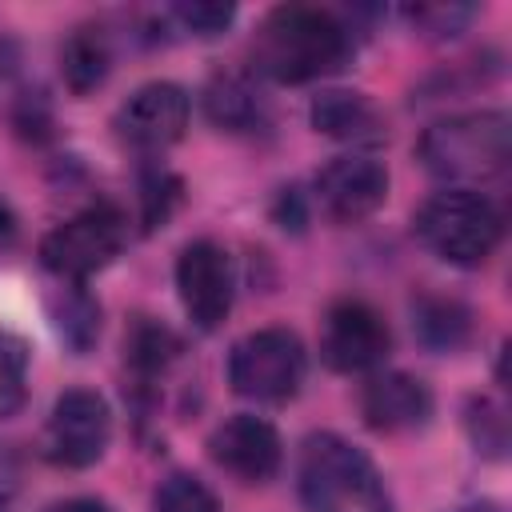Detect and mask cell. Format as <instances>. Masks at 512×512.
<instances>
[{
    "label": "cell",
    "mask_w": 512,
    "mask_h": 512,
    "mask_svg": "<svg viewBox=\"0 0 512 512\" xmlns=\"http://www.w3.org/2000/svg\"><path fill=\"white\" fill-rule=\"evenodd\" d=\"M236 8L232 4H220V0H192V4H176V20L196 32V36H216L232 24Z\"/></svg>",
    "instance_id": "obj_24"
},
{
    "label": "cell",
    "mask_w": 512,
    "mask_h": 512,
    "mask_svg": "<svg viewBox=\"0 0 512 512\" xmlns=\"http://www.w3.org/2000/svg\"><path fill=\"white\" fill-rule=\"evenodd\" d=\"M360 412L376 432H416L432 416V392L408 372H376L360 392Z\"/></svg>",
    "instance_id": "obj_13"
},
{
    "label": "cell",
    "mask_w": 512,
    "mask_h": 512,
    "mask_svg": "<svg viewBox=\"0 0 512 512\" xmlns=\"http://www.w3.org/2000/svg\"><path fill=\"white\" fill-rule=\"evenodd\" d=\"M408 16H412V24H420L424 32L452 36V32L472 16V8H464V4H448V8H444V4H436V8H432V4H424V8H412Z\"/></svg>",
    "instance_id": "obj_25"
},
{
    "label": "cell",
    "mask_w": 512,
    "mask_h": 512,
    "mask_svg": "<svg viewBox=\"0 0 512 512\" xmlns=\"http://www.w3.org/2000/svg\"><path fill=\"white\" fill-rule=\"evenodd\" d=\"M416 156L436 180L456 188L484 184L504 176L512 160V124L504 112H460L424 128Z\"/></svg>",
    "instance_id": "obj_2"
},
{
    "label": "cell",
    "mask_w": 512,
    "mask_h": 512,
    "mask_svg": "<svg viewBox=\"0 0 512 512\" xmlns=\"http://www.w3.org/2000/svg\"><path fill=\"white\" fill-rule=\"evenodd\" d=\"M416 236L448 264H480L504 236L500 208L476 188H444L416 212Z\"/></svg>",
    "instance_id": "obj_4"
},
{
    "label": "cell",
    "mask_w": 512,
    "mask_h": 512,
    "mask_svg": "<svg viewBox=\"0 0 512 512\" xmlns=\"http://www.w3.org/2000/svg\"><path fill=\"white\" fill-rule=\"evenodd\" d=\"M108 68H112V48H108L104 28L84 24V28H76V32L64 40L60 72H64V84H68L76 96L100 88L104 76H108Z\"/></svg>",
    "instance_id": "obj_16"
},
{
    "label": "cell",
    "mask_w": 512,
    "mask_h": 512,
    "mask_svg": "<svg viewBox=\"0 0 512 512\" xmlns=\"http://www.w3.org/2000/svg\"><path fill=\"white\" fill-rule=\"evenodd\" d=\"M56 328H60V336L76 352H84L96 340V332H100V308H96V300L84 288H68L64 292V304L56 308Z\"/></svg>",
    "instance_id": "obj_21"
},
{
    "label": "cell",
    "mask_w": 512,
    "mask_h": 512,
    "mask_svg": "<svg viewBox=\"0 0 512 512\" xmlns=\"http://www.w3.org/2000/svg\"><path fill=\"white\" fill-rule=\"evenodd\" d=\"M180 204V180L164 168L148 172L140 184V208H144V228H156L172 216V208Z\"/></svg>",
    "instance_id": "obj_22"
},
{
    "label": "cell",
    "mask_w": 512,
    "mask_h": 512,
    "mask_svg": "<svg viewBox=\"0 0 512 512\" xmlns=\"http://www.w3.org/2000/svg\"><path fill=\"white\" fill-rule=\"evenodd\" d=\"M16 492H20V460H16V452H12V448H4V444H0V512H8V508H12Z\"/></svg>",
    "instance_id": "obj_26"
},
{
    "label": "cell",
    "mask_w": 512,
    "mask_h": 512,
    "mask_svg": "<svg viewBox=\"0 0 512 512\" xmlns=\"http://www.w3.org/2000/svg\"><path fill=\"white\" fill-rule=\"evenodd\" d=\"M184 128H188V92L168 80H152V84L136 88L116 112L120 140L140 152H160V148L176 144L184 136Z\"/></svg>",
    "instance_id": "obj_10"
},
{
    "label": "cell",
    "mask_w": 512,
    "mask_h": 512,
    "mask_svg": "<svg viewBox=\"0 0 512 512\" xmlns=\"http://www.w3.org/2000/svg\"><path fill=\"white\" fill-rule=\"evenodd\" d=\"M412 332L432 352H456L472 336V312L456 296L424 292L412 300Z\"/></svg>",
    "instance_id": "obj_15"
},
{
    "label": "cell",
    "mask_w": 512,
    "mask_h": 512,
    "mask_svg": "<svg viewBox=\"0 0 512 512\" xmlns=\"http://www.w3.org/2000/svg\"><path fill=\"white\" fill-rule=\"evenodd\" d=\"M304 368H308L304 344L288 328L248 332L244 340L232 344V356H228L232 388L248 400H264V404L296 396V388L304 384Z\"/></svg>",
    "instance_id": "obj_6"
},
{
    "label": "cell",
    "mask_w": 512,
    "mask_h": 512,
    "mask_svg": "<svg viewBox=\"0 0 512 512\" xmlns=\"http://www.w3.org/2000/svg\"><path fill=\"white\" fill-rule=\"evenodd\" d=\"M28 396V344L0 332V420L12 416Z\"/></svg>",
    "instance_id": "obj_20"
},
{
    "label": "cell",
    "mask_w": 512,
    "mask_h": 512,
    "mask_svg": "<svg viewBox=\"0 0 512 512\" xmlns=\"http://www.w3.org/2000/svg\"><path fill=\"white\" fill-rule=\"evenodd\" d=\"M112 440L108 400L92 388H68L44 424V456L60 468H88Z\"/></svg>",
    "instance_id": "obj_7"
},
{
    "label": "cell",
    "mask_w": 512,
    "mask_h": 512,
    "mask_svg": "<svg viewBox=\"0 0 512 512\" xmlns=\"http://www.w3.org/2000/svg\"><path fill=\"white\" fill-rule=\"evenodd\" d=\"M392 332L364 300H336L320 324V356L336 372H372L384 364Z\"/></svg>",
    "instance_id": "obj_8"
},
{
    "label": "cell",
    "mask_w": 512,
    "mask_h": 512,
    "mask_svg": "<svg viewBox=\"0 0 512 512\" xmlns=\"http://www.w3.org/2000/svg\"><path fill=\"white\" fill-rule=\"evenodd\" d=\"M208 452H212V460H216L224 472H232V476L244 480V484H264V480H272V476L280 472V460H284L280 432H276L268 420L248 416V412L224 420V424L212 432Z\"/></svg>",
    "instance_id": "obj_12"
},
{
    "label": "cell",
    "mask_w": 512,
    "mask_h": 512,
    "mask_svg": "<svg viewBox=\"0 0 512 512\" xmlns=\"http://www.w3.org/2000/svg\"><path fill=\"white\" fill-rule=\"evenodd\" d=\"M312 124H316V132H324V136H332V140H352V144L380 140V132H384L380 112L372 108V100L360 96V92H348V88L320 92V96L312 100Z\"/></svg>",
    "instance_id": "obj_14"
},
{
    "label": "cell",
    "mask_w": 512,
    "mask_h": 512,
    "mask_svg": "<svg viewBox=\"0 0 512 512\" xmlns=\"http://www.w3.org/2000/svg\"><path fill=\"white\" fill-rule=\"evenodd\" d=\"M48 512H108L100 500H92V496H72V500H60V504H52Z\"/></svg>",
    "instance_id": "obj_27"
},
{
    "label": "cell",
    "mask_w": 512,
    "mask_h": 512,
    "mask_svg": "<svg viewBox=\"0 0 512 512\" xmlns=\"http://www.w3.org/2000/svg\"><path fill=\"white\" fill-rule=\"evenodd\" d=\"M352 56L348 24L316 4H280L272 8L252 36L256 72L280 84H304L344 68Z\"/></svg>",
    "instance_id": "obj_1"
},
{
    "label": "cell",
    "mask_w": 512,
    "mask_h": 512,
    "mask_svg": "<svg viewBox=\"0 0 512 512\" xmlns=\"http://www.w3.org/2000/svg\"><path fill=\"white\" fill-rule=\"evenodd\" d=\"M152 512H220V504H216V492L200 476L172 472L152 492Z\"/></svg>",
    "instance_id": "obj_19"
},
{
    "label": "cell",
    "mask_w": 512,
    "mask_h": 512,
    "mask_svg": "<svg viewBox=\"0 0 512 512\" xmlns=\"http://www.w3.org/2000/svg\"><path fill=\"white\" fill-rule=\"evenodd\" d=\"M388 196V172L372 156H336L316 172V200L340 224L368 220Z\"/></svg>",
    "instance_id": "obj_11"
},
{
    "label": "cell",
    "mask_w": 512,
    "mask_h": 512,
    "mask_svg": "<svg viewBox=\"0 0 512 512\" xmlns=\"http://www.w3.org/2000/svg\"><path fill=\"white\" fill-rule=\"evenodd\" d=\"M468 428H472V440L476 448L500 456L504 444H508V420H504V408H496L492 400H472L468 408Z\"/></svg>",
    "instance_id": "obj_23"
},
{
    "label": "cell",
    "mask_w": 512,
    "mask_h": 512,
    "mask_svg": "<svg viewBox=\"0 0 512 512\" xmlns=\"http://www.w3.org/2000/svg\"><path fill=\"white\" fill-rule=\"evenodd\" d=\"M176 288L180 304L196 328H216L232 308V256L212 240H192L176 260Z\"/></svg>",
    "instance_id": "obj_9"
},
{
    "label": "cell",
    "mask_w": 512,
    "mask_h": 512,
    "mask_svg": "<svg viewBox=\"0 0 512 512\" xmlns=\"http://www.w3.org/2000/svg\"><path fill=\"white\" fill-rule=\"evenodd\" d=\"M16 236V216H12V208L0 200V244H8Z\"/></svg>",
    "instance_id": "obj_28"
},
{
    "label": "cell",
    "mask_w": 512,
    "mask_h": 512,
    "mask_svg": "<svg viewBox=\"0 0 512 512\" xmlns=\"http://www.w3.org/2000/svg\"><path fill=\"white\" fill-rule=\"evenodd\" d=\"M176 352H180L176 336H172L164 324L148 320V316H136V324H132L128 336H124V356H128V364H132V372H136L140 380L164 372Z\"/></svg>",
    "instance_id": "obj_18"
},
{
    "label": "cell",
    "mask_w": 512,
    "mask_h": 512,
    "mask_svg": "<svg viewBox=\"0 0 512 512\" xmlns=\"http://www.w3.org/2000/svg\"><path fill=\"white\" fill-rule=\"evenodd\" d=\"M204 112L216 128H228V132H244L260 120L264 112V100L256 92V84L240 72H220L212 76L208 92H204Z\"/></svg>",
    "instance_id": "obj_17"
},
{
    "label": "cell",
    "mask_w": 512,
    "mask_h": 512,
    "mask_svg": "<svg viewBox=\"0 0 512 512\" xmlns=\"http://www.w3.org/2000/svg\"><path fill=\"white\" fill-rule=\"evenodd\" d=\"M456 512H500L496 504H468V508H456Z\"/></svg>",
    "instance_id": "obj_29"
},
{
    "label": "cell",
    "mask_w": 512,
    "mask_h": 512,
    "mask_svg": "<svg viewBox=\"0 0 512 512\" xmlns=\"http://www.w3.org/2000/svg\"><path fill=\"white\" fill-rule=\"evenodd\" d=\"M300 500L308 512H392L376 464L336 432H316L304 440Z\"/></svg>",
    "instance_id": "obj_3"
},
{
    "label": "cell",
    "mask_w": 512,
    "mask_h": 512,
    "mask_svg": "<svg viewBox=\"0 0 512 512\" xmlns=\"http://www.w3.org/2000/svg\"><path fill=\"white\" fill-rule=\"evenodd\" d=\"M124 240H128L124 212L112 204H92V208L68 216L64 224H56L40 240V264L60 280L80 284L92 272H100L104 264H112L120 256Z\"/></svg>",
    "instance_id": "obj_5"
}]
</instances>
